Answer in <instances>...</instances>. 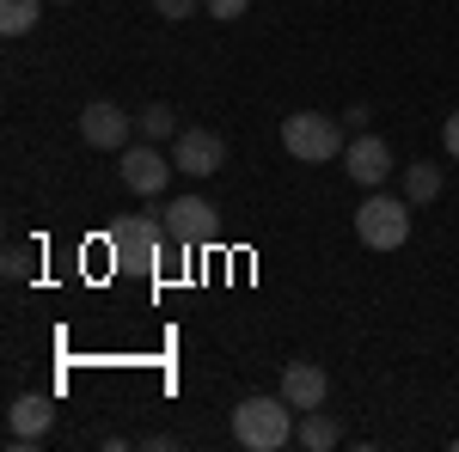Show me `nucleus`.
<instances>
[{
	"label": "nucleus",
	"instance_id": "412c9836",
	"mask_svg": "<svg viewBox=\"0 0 459 452\" xmlns=\"http://www.w3.org/2000/svg\"><path fill=\"white\" fill-rule=\"evenodd\" d=\"M49 6H68V0H49Z\"/></svg>",
	"mask_w": 459,
	"mask_h": 452
},
{
	"label": "nucleus",
	"instance_id": "423d86ee",
	"mask_svg": "<svg viewBox=\"0 0 459 452\" xmlns=\"http://www.w3.org/2000/svg\"><path fill=\"white\" fill-rule=\"evenodd\" d=\"M117 172H123V183H129L135 196L153 202V196H166V183H172L178 166L153 147V141H135V147H123V153H117Z\"/></svg>",
	"mask_w": 459,
	"mask_h": 452
},
{
	"label": "nucleus",
	"instance_id": "6ab92c4d",
	"mask_svg": "<svg viewBox=\"0 0 459 452\" xmlns=\"http://www.w3.org/2000/svg\"><path fill=\"white\" fill-rule=\"evenodd\" d=\"M368 123H374V110H368V105H350V110H343V129H355V135H361Z\"/></svg>",
	"mask_w": 459,
	"mask_h": 452
},
{
	"label": "nucleus",
	"instance_id": "20e7f679",
	"mask_svg": "<svg viewBox=\"0 0 459 452\" xmlns=\"http://www.w3.org/2000/svg\"><path fill=\"white\" fill-rule=\"evenodd\" d=\"M166 239H172V233H166L160 209H153V214H135V220H117V226H110V257H117L123 269H142V276H147V269L160 263Z\"/></svg>",
	"mask_w": 459,
	"mask_h": 452
},
{
	"label": "nucleus",
	"instance_id": "6e6552de",
	"mask_svg": "<svg viewBox=\"0 0 459 452\" xmlns=\"http://www.w3.org/2000/svg\"><path fill=\"white\" fill-rule=\"evenodd\" d=\"M343 172L361 183V190H386V177L398 172V159H392V147L380 135H350V147H343Z\"/></svg>",
	"mask_w": 459,
	"mask_h": 452
},
{
	"label": "nucleus",
	"instance_id": "aec40b11",
	"mask_svg": "<svg viewBox=\"0 0 459 452\" xmlns=\"http://www.w3.org/2000/svg\"><path fill=\"white\" fill-rule=\"evenodd\" d=\"M441 147H447V159H459V110L447 116V129H441Z\"/></svg>",
	"mask_w": 459,
	"mask_h": 452
},
{
	"label": "nucleus",
	"instance_id": "2eb2a0df",
	"mask_svg": "<svg viewBox=\"0 0 459 452\" xmlns=\"http://www.w3.org/2000/svg\"><path fill=\"white\" fill-rule=\"evenodd\" d=\"M135 129H142V141H178V110L172 105H142L135 110Z\"/></svg>",
	"mask_w": 459,
	"mask_h": 452
},
{
	"label": "nucleus",
	"instance_id": "a211bd4d",
	"mask_svg": "<svg viewBox=\"0 0 459 452\" xmlns=\"http://www.w3.org/2000/svg\"><path fill=\"white\" fill-rule=\"evenodd\" d=\"M196 6H203V0H153V13H160V19H190Z\"/></svg>",
	"mask_w": 459,
	"mask_h": 452
},
{
	"label": "nucleus",
	"instance_id": "9b49d317",
	"mask_svg": "<svg viewBox=\"0 0 459 452\" xmlns=\"http://www.w3.org/2000/svg\"><path fill=\"white\" fill-rule=\"evenodd\" d=\"M282 397L294 404V410H318V404L331 397L325 367H318V361H288V367H282Z\"/></svg>",
	"mask_w": 459,
	"mask_h": 452
},
{
	"label": "nucleus",
	"instance_id": "f257e3e1",
	"mask_svg": "<svg viewBox=\"0 0 459 452\" xmlns=\"http://www.w3.org/2000/svg\"><path fill=\"white\" fill-rule=\"evenodd\" d=\"M300 410L288 404V397H246L239 410H233V440L246 452H282L294 440V428H300Z\"/></svg>",
	"mask_w": 459,
	"mask_h": 452
},
{
	"label": "nucleus",
	"instance_id": "4468645a",
	"mask_svg": "<svg viewBox=\"0 0 459 452\" xmlns=\"http://www.w3.org/2000/svg\"><path fill=\"white\" fill-rule=\"evenodd\" d=\"M441 183H447V172H441V166H429V159L404 166V196H411V202H435V196H441Z\"/></svg>",
	"mask_w": 459,
	"mask_h": 452
},
{
	"label": "nucleus",
	"instance_id": "9d476101",
	"mask_svg": "<svg viewBox=\"0 0 459 452\" xmlns=\"http://www.w3.org/2000/svg\"><path fill=\"white\" fill-rule=\"evenodd\" d=\"M49 428H56V404H49L43 391L13 397V410H6V440H13V447H37Z\"/></svg>",
	"mask_w": 459,
	"mask_h": 452
},
{
	"label": "nucleus",
	"instance_id": "0eeeda50",
	"mask_svg": "<svg viewBox=\"0 0 459 452\" xmlns=\"http://www.w3.org/2000/svg\"><path fill=\"white\" fill-rule=\"evenodd\" d=\"M80 135H86V147H99V153H123L129 135H135V116L123 105H110V98H92V105L80 110Z\"/></svg>",
	"mask_w": 459,
	"mask_h": 452
},
{
	"label": "nucleus",
	"instance_id": "f3484780",
	"mask_svg": "<svg viewBox=\"0 0 459 452\" xmlns=\"http://www.w3.org/2000/svg\"><path fill=\"white\" fill-rule=\"evenodd\" d=\"M203 6H209V19H227V25L251 13V0H203Z\"/></svg>",
	"mask_w": 459,
	"mask_h": 452
},
{
	"label": "nucleus",
	"instance_id": "1a4fd4ad",
	"mask_svg": "<svg viewBox=\"0 0 459 452\" xmlns=\"http://www.w3.org/2000/svg\"><path fill=\"white\" fill-rule=\"evenodd\" d=\"M172 166H178L184 177H214L221 166H227V141L214 135V129H178Z\"/></svg>",
	"mask_w": 459,
	"mask_h": 452
},
{
	"label": "nucleus",
	"instance_id": "39448f33",
	"mask_svg": "<svg viewBox=\"0 0 459 452\" xmlns=\"http://www.w3.org/2000/svg\"><path fill=\"white\" fill-rule=\"evenodd\" d=\"M160 220H166V233H172L178 251H203V244L221 239V214H214L209 196H178V202L160 209Z\"/></svg>",
	"mask_w": 459,
	"mask_h": 452
},
{
	"label": "nucleus",
	"instance_id": "f03ea898",
	"mask_svg": "<svg viewBox=\"0 0 459 452\" xmlns=\"http://www.w3.org/2000/svg\"><path fill=\"white\" fill-rule=\"evenodd\" d=\"M343 123L337 116H325V110H294L282 116V153L288 159H300V166H331V159H343Z\"/></svg>",
	"mask_w": 459,
	"mask_h": 452
},
{
	"label": "nucleus",
	"instance_id": "ddd939ff",
	"mask_svg": "<svg viewBox=\"0 0 459 452\" xmlns=\"http://www.w3.org/2000/svg\"><path fill=\"white\" fill-rule=\"evenodd\" d=\"M49 0H0V31L6 37H31Z\"/></svg>",
	"mask_w": 459,
	"mask_h": 452
},
{
	"label": "nucleus",
	"instance_id": "4be33fe9",
	"mask_svg": "<svg viewBox=\"0 0 459 452\" xmlns=\"http://www.w3.org/2000/svg\"><path fill=\"white\" fill-rule=\"evenodd\" d=\"M454 447H459V440H454Z\"/></svg>",
	"mask_w": 459,
	"mask_h": 452
},
{
	"label": "nucleus",
	"instance_id": "f8f14e48",
	"mask_svg": "<svg viewBox=\"0 0 459 452\" xmlns=\"http://www.w3.org/2000/svg\"><path fill=\"white\" fill-rule=\"evenodd\" d=\"M294 440L307 452H331L337 440H343V428H337V416H325V404L318 410H300V428H294Z\"/></svg>",
	"mask_w": 459,
	"mask_h": 452
},
{
	"label": "nucleus",
	"instance_id": "dca6fc26",
	"mask_svg": "<svg viewBox=\"0 0 459 452\" xmlns=\"http://www.w3.org/2000/svg\"><path fill=\"white\" fill-rule=\"evenodd\" d=\"M0 269H6V281H31V251L25 244H6V263Z\"/></svg>",
	"mask_w": 459,
	"mask_h": 452
},
{
	"label": "nucleus",
	"instance_id": "7ed1b4c3",
	"mask_svg": "<svg viewBox=\"0 0 459 452\" xmlns=\"http://www.w3.org/2000/svg\"><path fill=\"white\" fill-rule=\"evenodd\" d=\"M411 196H386V190H368L361 196V209H355V239L368 244V251H398V244L411 239Z\"/></svg>",
	"mask_w": 459,
	"mask_h": 452
}]
</instances>
